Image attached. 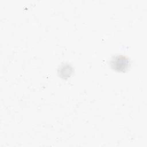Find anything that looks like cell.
<instances>
[{
	"mask_svg": "<svg viewBox=\"0 0 147 147\" xmlns=\"http://www.w3.org/2000/svg\"><path fill=\"white\" fill-rule=\"evenodd\" d=\"M130 65L129 59L125 56L119 55L114 56L110 60L111 67L118 72L126 71Z\"/></svg>",
	"mask_w": 147,
	"mask_h": 147,
	"instance_id": "obj_1",
	"label": "cell"
},
{
	"mask_svg": "<svg viewBox=\"0 0 147 147\" xmlns=\"http://www.w3.org/2000/svg\"><path fill=\"white\" fill-rule=\"evenodd\" d=\"M73 72L72 67L68 63L61 64L58 69V74L63 79H67L71 76Z\"/></svg>",
	"mask_w": 147,
	"mask_h": 147,
	"instance_id": "obj_2",
	"label": "cell"
}]
</instances>
